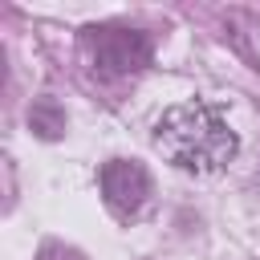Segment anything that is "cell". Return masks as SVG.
<instances>
[{
	"label": "cell",
	"instance_id": "cell-1",
	"mask_svg": "<svg viewBox=\"0 0 260 260\" xmlns=\"http://www.w3.org/2000/svg\"><path fill=\"white\" fill-rule=\"evenodd\" d=\"M154 146L171 167L203 179V175L223 171L236 158L240 138L215 102L187 98V102L162 110V118L154 122Z\"/></svg>",
	"mask_w": 260,
	"mask_h": 260
},
{
	"label": "cell",
	"instance_id": "cell-2",
	"mask_svg": "<svg viewBox=\"0 0 260 260\" xmlns=\"http://www.w3.org/2000/svg\"><path fill=\"white\" fill-rule=\"evenodd\" d=\"M85 53L93 61L98 73L106 77H126L138 73L150 61V37L138 28H122V24H102L85 32Z\"/></svg>",
	"mask_w": 260,
	"mask_h": 260
},
{
	"label": "cell",
	"instance_id": "cell-3",
	"mask_svg": "<svg viewBox=\"0 0 260 260\" xmlns=\"http://www.w3.org/2000/svg\"><path fill=\"white\" fill-rule=\"evenodd\" d=\"M102 195H106V207L118 215V219H130L146 207L150 199V175L142 162L134 158H110L102 167Z\"/></svg>",
	"mask_w": 260,
	"mask_h": 260
},
{
	"label": "cell",
	"instance_id": "cell-4",
	"mask_svg": "<svg viewBox=\"0 0 260 260\" xmlns=\"http://www.w3.org/2000/svg\"><path fill=\"white\" fill-rule=\"evenodd\" d=\"M28 126L41 134V138H61L65 134V110L57 98H37L32 110H28Z\"/></svg>",
	"mask_w": 260,
	"mask_h": 260
},
{
	"label": "cell",
	"instance_id": "cell-5",
	"mask_svg": "<svg viewBox=\"0 0 260 260\" xmlns=\"http://www.w3.org/2000/svg\"><path fill=\"white\" fill-rule=\"evenodd\" d=\"M37 260H85L77 248H65V244H45L41 252H37Z\"/></svg>",
	"mask_w": 260,
	"mask_h": 260
}]
</instances>
